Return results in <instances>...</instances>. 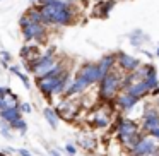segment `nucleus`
<instances>
[{"label": "nucleus", "mask_w": 159, "mask_h": 156, "mask_svg": "<svg viewBox=\"0 0 159 156\" xmlns=\"http://www.w3.org/2000/svg\"><path fill=\"white\" fill-rule=\"evenodd\" d=\"M43 14V24L46 28H67L75 24L77 21V7L60 0L53 5H38Z\"/></svg>", "instance_id": "1"}, {"label": "nucleus", "mask_w": 159, "mask_h": 156, "mask_svg": "<svg viewBox=\"0 0 159 156\" xmlns=\"http://www.w3.org/2000/svg\"><path fill=\"white\" fill-rule=\"evenodd\" d=\"M142 135H144V132H142L140 124L137 120L127 118L125 115L115 117V137L120 142L121 148L127 149V153H130L137 146Z\"/></svg>", "instance_id": "2"}, {"label": "nucleus", "mask_w": 159, "mask_h": 156, "mask_svg": "<svg viewBox=\"0 0 159 156\" xmlns=\"http://www.w3.org/2000/svg\"><path fill=\"white\" fill-rule=\"evenodd\" d=\"M36 81V86H38L39 93L46 98V100H52L53 96H65L69 86L72 84L74 77L70 70H65L63 74L60 76H45V77H39Z\"/></svg>", "instance_id": "3"}, {"label": "nucleus", "mask_w": 159, "mask_h": 156, "mask_svg": "<svg viewBox=\"0 0 159 156\" xmlns=\"http://www.w3.org/2000/svg\"><path fill=\"white\" fill-rule=\"evenodd\" d=\"M121 79H123V72L120 69H113L99 84H98V96L99 101L103 103H111L115 101V98L121 93Z\"/></svg>", "instance_id": "4"}, {"label": "nucleus", "mask_w": 159, "mask_h": 156, "mask_svg": "<svg viewBox=\"0 0 159 156\" xmlns=\"http://www.w3.org/2000/svg\"><path fill=\"white\" fill-rule=\"evenodd\" d=\"M115 118V106H98L89 115V125L93 129H108Z\"/></svg>", "instance_id": "5"}, {"label": "nucleus", "mask_w": 159, "mask_h": 156, "mask_svg": "<svg viewBox=\"0 0 159 156\" xmlns=\"http://www.w3.org/2000/svg\"><path fill=\"white\" fill-rule=\"evenodd\" d=\"M128 154L132 156H157L159 154V142L151 134H144L134 149Z\"/></svg>", "instance_id": "6"}, {"label": "nucleus", "mask_w": 159, "mask_h": 156, "mask_svg": "<svg viewBox=\"0 0 159 156\" xmlns=\"http://www.w3.org/2000/svg\"><path fill=\"white\" fill-rule=\"evenodd\" d=\"M74 79L79 81L80 84H84L86 89L91 87V86H94V84H98L99 83V81H98V64H94V62L82 64V65L77 69Z\"/></svg>", "instance_id": "7"}, {"label": "nucleus", "mask_w": 159, "mask_h": 156, "mask_svg": "<svg viewBox=\"0 0 159 156\" xmlns=\"http://www.w3.org/2000/svg\"><path fill=\"white\" fill-rule=\"evenodd\" d=\"M22 31V40L26 43H43L46 41V36H48V28L41 22H33L31 26L21 29Z\"/></svg>", "instance_id": "8"}, {"label": "nucleus", "mask_w": 159, "mask_h": 156, "mask_svg": "<svg viewBox=\"0 0 159 156\" xmlns=\"http://www.w3.org/2000/svg\"><path fill=\"white\" fill-rule=\"evenodd\" d=\"M140 129L144 134H151L154 129L159 127V108L157 106H147L144 113L140 115Z\"/></svg>", "instance_id": "9"}, {"label": "nucleus", "mask_w": 159, "mask_h": 156, "mask_svg": "<svg viewBox=\"0 0 159 156\" xmlns=\"http://www.w3.org/2000/svg\"><path fill=\"white\" fill-rule=\"evenodd\" d=\"M140 60L134 55H128L125 52H116V67L121 70L123 74H130L134 70H137L140 67Z\"/></svg>", "instance_id": "10"}, {"label": "nucleus", "mask_w": 159, "mask_h": 156, "mask_svg": "<svg viewBox=\"0 0 159 156\" xmlns=\"http://www.w3.org/2000/svg\"><path fill=\"white\" fill-rule=\"evenodd\" d=\"M137 105H139V100H135L134 96H130V94L125 93V91H121L113 101L115 110L120 111V115H125V113H128V111H132Z\"/></svg>", "instance_id": "11"}, {"label": "nucleus", "mask_w": 159, "mask_h": 156, "mask_svg": "<svg viewBox=\"0 0 159 156\" xmlns=\"http://www.w3.org/2000/svg\"><path fill=\"white\" fill-rule=\"evenodd\" d=\"M96 64H98V81L101 83L111 70L116 69V53H106V55L101 57V60Z\"/></svg>", "instance_id": "12"}, {"label": "nucleus", "mask_w": 159, "mask_h": 156, "mask_svg": "<svg viewBox=\"0 0 159 156\" xmlns=\"http://www.w3.org/2000/svg\"><path fill=\"white\" fill-rule=\"evenodd\" d=\"M125 93H128L130 96H134L135 100L140 101L142 98H145V96H149V94H151V89L147 87L145 81H137V83H134L132 86H128L127 89H125Z\"/></svg>", "instance_id": "13"}, {"label": "nucleus", "mask_w": 159, "mask_h": 156, "mask_svg": "<svg viewBox=\"0 0 159 156\" xmlns=\"http://www.w3.org/2000/svg\"><path fill=\"white\" fill-rule=\"evenodd\" d=\"M115 4H116V0H103L101 4L96 5L93 16H94V17H99V19L108 17V16H110V12H111V9L115 7Z\"/></svg>", "instance_id": "14"}, {"label": "nucleus", "mask_w": 159, "mask_h": 156, "mask_svg": "<svg viewBox=\"0 0 159 156\" xmlns=\"http://www.w3.org/2000/svg\"><path fill=\"white\" fill-rule=\"evenodd\" d=\"M19 55L24 59V62H33V60L38 59L41 53H39V50H38V45H29V43H26V45L21 48Z\"/></svg>", "instance_id": "15"}, {"label": "nucleus", "mask_w": 159, "mask_h": 156, "mask_svg": "<svg viewBox=\"0 0 159 156\" xmlns=\"http://www.w3.org/2000/svg\"><path fill=\"white\" fill-rule=\"evenodd\" d=\"M128 41L132 43V46H135V48H140V46L144 45L145 41H149V36L145 35L142 29H134V31L128 35Z\"/></svg>", "instance_id": "16"}, {"label": "nucleus", "mask_w": 159, "mask_h": 156, "mask_svg": "<svg viewBox=\"0 0 159 156\" xmlns=\"http://www.w3.org/2000/svg\"><path fill=\"white\" fill-rule=\"evenodd\" d=\"M22 117V111H21V105L16 108H7V110L0 111V120L7 122V124H12L14 120H17V118Z\"/></svg>", "instance_id": "17"}, {"label": "nucleus", "mask_w": 159, "mask_h": 156, "mask_svg": "<svg viewBox=\"0 0 159 156\" xmlns=\"http://www.w3.org/2000/svg\"><path fill=\"white\" fill-rule=\"evenodd\" d=\"M43 117H45V120L48 122V125H50L52 129H57V127H58L60 117H58V113L55 111V108L45 106V108H43Z\"/></svg>", "instance_id": "18"}, {"label": "nucleus", "mask_w": 159, "mask_h": 156, "mask_svg": "<svg viewBox=\"0 0 159 156\" xmlns=\"http://www.w3.org/2000/svg\"><path fill=\"white\" fill-rule=\"evenodd\" d=\"M9 70H11L12 74H16V76H17L19 79H21V83L24 84V87H26V89H31V81H29V77L26 76L24 72H21L17 65H11V67H9Z\"/></svg>", "instance_id": "19"}, {"label": "nucleus", "mask_w": 159, "mask_h": 156, "mask_svg": "<svg viewBox=\"0 0 159 156\" xmlns=\"http://www.w3.org/2000/svg\"><path fill=\"white\" fill-rule=\"evenodd\" d=\"M26 14L29 16V19H31L33 22H41L43 24V14H41V11H39L38 5H31V7L26 11Z\"/></svg>", "instance_id": "20"}, {"label": "nucleus", "mask_w": 159, "mask_h": 156, "mask_svg": "<svg viewBox=\"0 0 159 156\" xmlns=\"http://www.w3.org/2000/svg\"><path fill=\"white\" fill-rule=\"evenodd\" d=\"M9 125H11L12 130H17L21 135H24L26 132H28V124H26V120H24L22 117L17 118V120H14L12 124H9Z\"/></svg>", "instance_id": "21"}, {"label": "nucleus", "mask_w": 159, "mask_h": 156, "mask_svg": "<svg viewBox=\"0 0 159 156\" xmlns=\"http://www.w3.org/2000/svg\"><path fill=\"white\" fill-rule=\"evenodd\" d=\"M0 134H2L4 139H9V141L12 139V129H11V125L4 120H0Z\"/></svg>", "instance_id": "22"}, {"label": "nucleus", "mask_w": 159, "mask_h": 156, "mask_svg": "<svg viewBox=\"0 0 159 156\" xmlns=\"http://www.w3.org/2000/svg\"><path fill=\"white\" fill-rule=\"evenodd\" d=\"M80 146H82L84 149H87V151H93L96 142H94V139H91V135H87V137L80 139Z\"/></svg>", "instance_id": "23"}, {"label": "nucleus", "mask_w": 159, "mask_h": 156, "mask_svg": "<svg viewBox=\"0 0 159 156\" xmlns=\"http://www.w3.org/2000/svg\"><path fill=\"white\" fill-rule=\"evenodd\" d=\"M31 24H33V21L29 19V16L24 12V14H22L21 17H19V28L24 29V28H28V26H31Z\"/></svg>", "instance_id": "24"}, {"label": "nucleus", "mask_w": 159, "mask_h": 156, "mask_svg": "<svg viewBox=\"0 0 159 156\" xmlns=\"http://www.w3.org/2000/svg\"><path fill=\"white\" fill-rule=\"evenodd\" d=\"M63 151H65L69 156H77V146L72 144V142H69V144L63 146Z\"/></svg>", "instance_id": "25"}, {"label": "nucleus", "mask_w": 159, "mask_h": 156, "mask_svg": "<svg viewBox=\"0 0 159 156\" xmlns=\"http://www.w3.org/2000/svg\"><path fill=\"white\" fill-rule=\"evenodd\" d=\"M12 55L7 52V50H0V62H5V64H11Z\"/></svg>", "instance_id": "26"}, {"label": "nucleus", "mask_w": 159, "mask_h": 156, "mask_svg": "<svg viewBox=\"0 0 159 156\" xmlns=\"http://www.w3.org/2000/svg\"><path fill=\"white\" fill-rule=\"evenodd\" d=\"M16 154H19V156H34L31 151H29V149H24V148H19Z\"/></svg>", "instance_id": "27"}, {"label": "nucleus", "mask_w": 159, "mask_h": 156, "mask_svg": "<svg viewBox=\"0 0 159 156\" xmlns=\"http://www.w3.org/2000/svg\"><path fill=\"white\" fill-rule=\"evenodd\" d=\"M31 110H33V108H31V105H29V103H21V111H22V113H31Z\"/></svg>", "instance_id": "28"}, {"label": "nucleus", "mask_w": 159, "mask_h": 156, "mask_svg": "<svg viewBox=\"0 0 159 156\" xmlns=\"http://www.w3.org/2000/svg\"><path fill=\"white\" fill-rule=\"evenodd\" d=\"M12 89L11 87H4V86H0V96H7V94H11Z\"/></svg>", "instance_id": "29"}, {"label": "nucleus", "mask_w": 159, "mask_h": 156, "mask_svg": "<svg viewBox=\"0 0 159 156\" xmlns=\"http://www.w3.org/2000/svg\"><path fill=\"white\" fill-rule=\"evenodd\" d=\"M46 151H48L50 156H62V154H60V151H58V149H55V148H46Z\"/></svg>", "instance_id": "30"}, {"label": "nucleus", "mask_w": 159, "mask_h": 156, "mask_svg": "<svg viewBox=\"0 0 159 156\" xmlns=\"http://www.w3.org/2000/svg\"><path fill=\"white\" fill-rule=\"evenodd\" d=\"M151 135H152V137H154V139H156V141H157V142H159V127H157V129H154V130H152V132H151Z\"/></svg>", "instance_id": "31"}, {"label": "nucleus", "mask_w": 159, "mask_h": 156, "mask_svg": "<svg viewBox=\"0 0 159 156\" xmlns=\"http://www.w3.org/2000/svg\"><path fill=\"white\" fill-rule=\"evenodd\" d=\"M151 94H152V96H157V94H159V87H157V89H154V91H151Z\"/></svg>", "instance_id": "32"}, {"label": "nucleus", "mask_w": 159, "mask_h": 156, "mask_svg": "<svg viewBox=\"0 0 159 156\" xmlns=\"http://www.w3.org/2000/svg\"><path fill=\"white\" fill-rule=\"evenodd\" d=\"M29 2H31V5H38L39 4V0H29Z\"/></svg>", "instance_id": "33"}, {"label": "nucleus", "mask_w": 159, "mask_h": 156, "mask_svg": "<svg viewBox=\"0 0 159 156\" xmlns=\"http://www.w3.org/2000/svg\"><path fill=\"white\" fill-rule=\"evenodd\" d=\"M156 57H159V45H157V50H156V53H154Z\"/></svg>", "instance_id": "34"}, {"label": "nucleus", "mask_w": 159, "mask_h": 156, "mask_svg": "<svg viewBox=\"0 0 159 156\" xmlns=\"http://www.w3.org/2000/svg\"><path fill=\"white\" fill-rule=\"evenodd\" d=\"M128 156H132V154H128Z\"/></svg>", "instance_id": "35"}, {"label": "nucleus", "mask_w": 159, "mask_h": 156, "mask_svg": "<svg viewBox=\"0 0 159 156\" xmlns=\"http://www.w3.org/2000/svg\"><path fill=\"white\" fill-rule=\"evenodd\" d=\"M0 2H2V0H0Z\"/></svg>", "instance_id": "36"}]
</instances>
